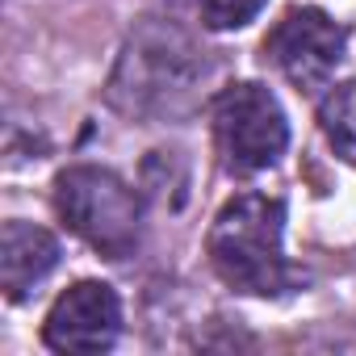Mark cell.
Instances as JSON below:
<instances>
[{"label": "cell", "mask_w": 356, "mask_h": 356, "mask_svg": "<svg viewBox=\"0 0 356 356\" xmlns=\"http://www.w3.org/2000/svg\"><path fill=\"white\" fill-rule=\"evenodd\" d=\"M318 126H323V138L335 147V155L356 168V76L323 101Z\"/></svg>", "instance_id": "obj_7"}, {"label": "cell", "mask_w": 356, "mask_h": 356, "mask_svg": "<svg viewBox=\"0 0 356 356\" xmlns=\"http://www.w3.org/2000/svg\"><path fill=\"white\" fill-rule=\"evenodd\" d=\"M210 122H214L218 159L231 176H256L285 155L289 122L264 84L243 80V84L222 88L210 109Z\"/></svg>", "instance_id": "obj_3"}, {"label": "cell", "mask_w": 356, "mask_h": 356, "mask_svg": "<svg viewBox=\"0 0 356 356\" xmlns=\"http://www.w3.org/2000/svg\"><path fill=\"white\" fill-rule=\"evenodd\" d=\"M59 264V243L51 231L9 218L0 231V289L9 302H22L51 268Z\"/></svg>", "instance_id": "obj_6"}, {"label": "cell", "mask_w": 356, "mask_h": 356, "mask_svg": "<svg viewBox=\"0 0 356 356\" xmlns=\"http://www.w3.org/2000/svg\"><path fill=\"white\" fill-rule=\"evenodd\" d=\"M214 273L252 298H273L289 285L285 260V206L268 193L231 197L206 239Z\"/></svg>", "instance_id": "obj_1"}, {"label": "cell", "mask_w": 356, "mask_h": 356, "mask_svg": "<svg viewBox=\"0 0 356 356\" xmlns=\"http://www.w3.org/2000/svg\"><path fill=\"white\" fill-rule=\"evenodd\" d=\"M55 210L92 252L122 260L138 243V197L109 168H67L55 181Z\"/></svg>", "instance_id": "obj_2"}, {"label": "cell", "mask_w": 356, "mask_h": 356, "mask_svg": "<svg viewBox=\"0 0 356 356\" xmlns=\"http://www.w3.org/2000/svg\"><path fill=\"white\" fill-rule=\"evenodd\" d=\"M118 335H122V302L105 281H76L42 323V343L51 352H72V356L109 352Z\"/></svg>", "instance_id": "obj_5"}, {"label": "cell", "mask_w": 356, "mask_h": 356, "mask_svg": "<svg viewBox=\"0 0 356 356\" xmlns=\"http://www.w3.org/2000/svg\"><path fill=\"white\" fill-rule=\"evenodd\" d=\"M264 55L298 92H318L343 59V30L323 9H289L264 38Z\"/></svg>", "instance_id": "obj_4"}, {"label": "cell", "mask_w": 356, "mask_h": 356, "mask_svg": "<svg viewBox=\"0 0 356 356\" xmlns=\"http://www.w3.org/2000/svg\"><path fill=\"white\" fill-rule=\"evenodd\" d=\"M268 0H197V13L210 30H239L248 26Z\"/></svg>", "instance_id": "obj_8"}]
</instances>
